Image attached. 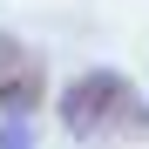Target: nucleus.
<instances>
[{
	"mask_svg": "<svg viewBox=\"0 0 149 149\" xmlns=\"http://www.w3.org/2000/svg\"><path fill=\"white\" fill-rule=\"evenodd\" d=\"M61 129L74 142H109V136H149V102L129 88V74L88 68L61 88Z\"/></svg>",
	"mask_w": 149,
	"mask_h": 149,
	"instance_id": "f257e3e1",
	"label": "nucleus"
},
{
	"mask_svg": "<svg viewBox=\"0 0 149 149\" xmlns=\"http://www.w3.org/2000/svg\"><path fill=\"white\" fill-rule=\"evenodd\" d=\"M41 102H47V68L34 61V47L0 34V115H34Z\"/></svg>",
	"mask_w": 149,
	"mask_h": 149,
	"instance_id": "f03ea898",
	"label": "nucleus"
},
{
	"mask_svg": "<svg viewBox=\"0 0 149 149\" xmlns=\"http://www.w3.org/2000/svg\"><path fill=\"white\" fill-rule=\"evenodd\" d=\"M0 149H27V115H7V129H0Z\"/></svg>",
	"mask_w": 149,
	"mask_h": 149,
	"instance_id": "7ed1b4c3",
	"label": "nucleus"
}]
</instances>
